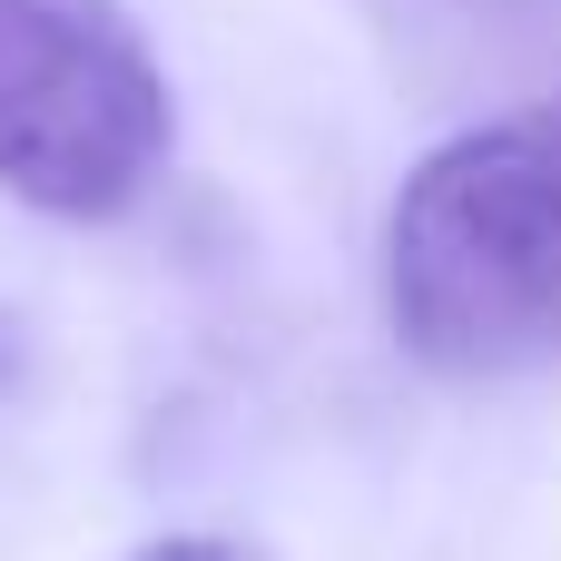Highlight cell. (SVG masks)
<instances>
[{
  "label": "cell",
  "instance_id": "cell-1",
  "mask_svg": "<svg viewBox=\"0 0 561 561\" xmlns=\"http://www.w3.org/2000/svg\"><path fill=\"white\" fill-rule=\"evenodd\" d=\"M385 325L444 385L561 355V89L404 168L385 207Z\"/></svg>",
  "mask_w": 561,
  "mask_h": 561
},
{
  "label": "cell",
  "instance_id": "cell-2",
  "mask_svg": "<svg viewBox=\"0 0 561 561\" xmlns=\"http://www.w3.org/2000/svg\"><path fill=\"white\" fill-rule=\"evenodd\" d=\"M178 148V99L118 0H0V187L99 227L148 197Z\"/></svg>",
  "mask_w": 561,
  "mask_h": 561
},
{
  "label": "cell",
  "instance_id": "cell-3",
  "mask_svg": "<svg viewBox=\"0 0 561 561\" xmlns=\"http://www.w3.org/2000/svg\"><path fill=\"white\" fill-rule=\"evenodd\" d=\"M128 561H266L256 542H227V533H158V542H138Z\"/></svg>",
  "mask_w": 561,
  "mask_h": 561
}]
</instances>
